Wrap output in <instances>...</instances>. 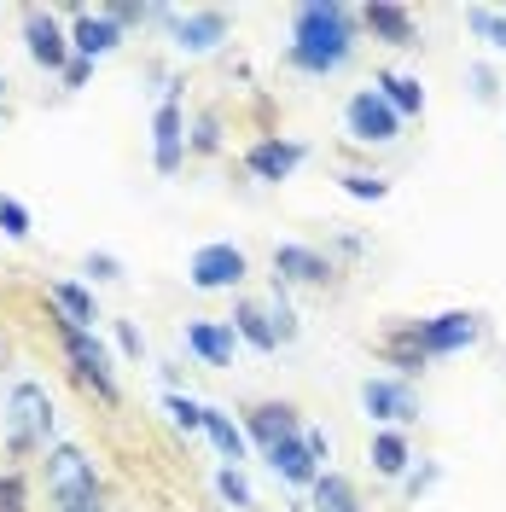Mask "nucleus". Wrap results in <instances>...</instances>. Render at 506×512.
Wrapping results in <instances>:
<instances>
[{
  "instance_id": "nucleus-14",
  "label": "nucleus",
  "mask_w": 506,
  "mask_h": 512,
  "mask_svg": "<svg viewBox=\"0 0 506 512\" xmlns=\"http://www.w3.org/2000/svg\"><path fill=\"white\" fill-rule=\"evenodd\" d=\"M251 431H256L268 448H280V443H291V437H297V419H291V408H256V414H251Z\"/></svg>"
},
{
  "instance_id": "nucleus-17",
  "label": "nucleus",
  "mask_w": 506,
  "mask_h": 512,
  "mask_svg": "<svg viewBox=\"0 0 506 512\" xmlns=\"http://www.w3.org/2000/svg\"><path fill=\"white\" fill-rule=\"evenodd\" d=\"M204 431L216 437V448H222V460H239L245 454V437H239V425L227 414H216V408H204Z\"/></svg>"
},
{
  "instance_id": "nucleus-6",
  "label": "nucleus",
  "mask_w": 506,
  "mask_h": 512,
  "mask_svg": "<svg viewBox=\"0 0 506 512\" xmlns=\"http://www.w3.org/2000/svg\"><path fill=\"white\" fill-rule=\"evenodd\" d=\"M169 30H175L181 53H210L227 35V18L222 12H169Z\"/></svg>"
},
{
  "instance_id": "nucleus-30",
  "label": "nucleus",
  "mask_w": 506,
  "mask_h": 512,
  "mask_svg": "<svg viewBox=\"0 0 506 512\" xmlns=\"http://www.w3.org/2000/svg\"><path fill=\"white\" fill-rule=\"evenodd\" d=\"M18 501H24V489H18V478L0 483V512H18Z\"/></svg>"
},
{
  "instance_id": "nucleus-20",
  "label": "nucleus",
  "mask_w": 506,
  "mask_h": 512,
  "mask_svg": "<svg viewBox=\"0 0 506 512\" xmlns=\"http://www.w3.org/2000/svg\"><path fill=\"white\" fill-rule=\"evenodd\" d=\"M367 24H373L379 35H390V41H413L408 12H396V6H373V12H367Z\"/></svg>"
},
{
  "instance_id": "nucleus-31",
  "label": "nucleus",
  "mask_w": 506,
  "mask_h": 512,
  "mask_svg": "<svg viewBox=\"0 0 506 512\" xmlns=\"http://www.w3.org/2000/svg\"><path fill=\"white\" fill-rule=\"evenodd\" d=\"M64 512H99V501H76V507H64Z\"/></svg>"
},
{
  "instance_id": "nucleus-1",
  "label": "nucleus",
  "mask_w": 506,
  "mask_h": 512,
  "mask_svg": "<svg viewBox=\"0 0 506 512\" xmlns=\"http://www.w3.org/2000/svg\"><path fill=\"white\" fill-rule=\"evenodd\" d=\"M291 59L303 70H338L349 59V12L344 6H303L297 12V47Z\"/></svg>"
},
{
  "instance_id": "nucleus-28",
  "label": "nucleus",
  "mask_w": 506,
  "mask_h": 512,
  "mask_svg": "<svg viewBox=\"0 0 506 512\" xmlns=\"http://www.w3.org/2000/svg\"><path fill=\"white\" fill-rule=\"evenodd\" d=\"M344 187L355 192V198H384V181H379V175H344Z\"/></svg>"
},
{
  "instance_id": "nucleus-4",
  "label": "nucleus",
  "mask_w": 506,
  "mask_h": 512,
  "mask_svg": "<svg viewBox=\"0 0 506 512\" xmlns=\"http://www.w3.org/2000/svg\"><path fill=\"white\" fill-rule=\"evenodd\" d=\"M396 123H402V117H396L379 94H355L349 99V134H355V140L384 146V140H396Z\"/></svg>"
},
{
  "instance_id": "nucleus-18",
  "label": "nucleus",
  "mask_w": 506,
  "mask_h": 512,
  "mask_svg": "<svg viewBox=\"0 0 506 512\" xmlns=\"http://www.w3.org/2000/svg\"><path fill=\"white\" fill-rule=\"evenodd\" d=\"M384 88V105H390V111H419V105H425V94H419V82H413V76H384L379 82Z\"/></svg>"
},
{
  "instance_id": "nucleus-7",
  "label": "nucleus",
  "mask_w": 506,
  "mask_h": 512,
  "mask_svg": "<svg viewBox=\"0 0 506 512\" xmlns=\"http://www.w3.org/2000/svg\"><path fill=\"white\" fill-rule=\"evenodd\" d=\"M64 344L76 355V367H82V379H94L99 396H117V379H111V367H105V350H99L94 338L82 332V326H64Z\"/></svg>"
},
{
  "instance_id": "nucleus-13",
  "label": "nucleus",
  "mask_w": 506,
  "mask_h": 512,
  "mask_svg": "<svg viewBox=\"0 0 506 512\" xmlns=\"http://www.w3.org/2000/svg\"><path fill=\"white\" fill-rule=\"evenodd\" d=\"M24 35H30V59H41L47 70H53V64H64V35L53 30V18H30V24H24Z\"/></svg>"
},
{
  "instance_id": "nucleus-10",
  "label": "nucleus",
  "mask_w": 506,
  "mask_h": 512,
  "mask_svg": "<svg viewBox=\"0 0 506 512\" xmlns=\"http://www.w3.org/2000/svg\"><path fill=\"white\" fill-rule=\"evenodd\" d=\"M268 460H274V472H280L285 483H315V454L303 448V437H291V443L268 448Z\"/></svg>"
},
{
  "instance_id": "nucleus-27",
  "label": "nucleus",
  "mask_w": 506,
  "mask_h": 512,
  "mask_svg": "<svg viewBox=\"0 0 506 512\" xmlns=\"http://www.w3.org/2000/svg\"><path fill=\"white\" fill-rule=\"evenodd\" d=\"M169 414H175V425H204V408H198V402H187V396H169Z\"/></svg>"
},
{
  "instance_id": "nucleus-25",
  "label": "nucleus",
  "mask_w": 506,
  "mask_h": 512,
  "mask_svg": "<svg viewBox=\"0 0 506 512\" xmlns=\"http://www.w3.org/2000/svg\"><path fill=\"white\" fill-rule=\"evenodd\" d=\"M472 30L483 35L489 47H501V53H506V18H501V12H472Z\"/></svg>"
},
{
  "instance_id": "nucleus-23",
  "label": "nucleus",
  "mask_w": 506,
  "mask_h": 512,
  "mask_svg": "<svg viewBox=\"0 0 506 512\" xmlns=\"http://www.w3.org/2000/svg\"><path fill=\"white\" fill-rule=\"evenodd\" d=\"M315 501H320V512H355V495H349L344 478H320L315 483Z\"/></svg>"
},
{
  "instance_id": "nucleus-2",
  "label": "nucleus",
  "mask_w": 506,
  "mask_h": 512,
  "mask_svg": "<svg viewBox=\"0 0 506 512\" xmlns=\"http://www.w3.org/2000/svg\"><path fill=\"white\" fill-rule=\"evenodd\" d=\"M47 431H53V402H47V390L30 384V379L12 384V396H6V443L35 448Z\"/></svg>"
},
{
  "instance_id": "nucleus-9",
  "label": "nucleus",
  "mask_w": 506,
  "mask_h": 512,
  "mask_svg": "<svg viewBox=\"0 0 506 512\" xmlns=\"http://www.w3.org/2000/svg\"><path fill=\"white\" fill-rule=\"evenodd\" d=\"M472 338H477L472 315H437L431 326H425V350H437V355L460 350V344H472Z\"/></svg>"
},
{
  "instance_id": "nucleus-19",
  "label": "nucleus",
  "mask_w": 506,
  "mask_h": 512,
  "mask_svg": "<svg viewBox=\"0 0 506 512\" xmlns=\"http://www.w3.org/2000/svg\"><path fill=\"white\" fill-rule=\"evenodd\" d=\"M373 466H379L384 478H396V472H402V466H408V443H402V437H396V431H384L379 443H373Z\"/></svg>"
},
{
  "instance_id": "nucleus-5",
  "label": "nucleus",
  "mask_w": 506,
  "mask_h": 512,
  "mask_svg": "<svg viewBox=\"0 0 506 512\" xmlns=\"http://www.w3.org/2000/svg\"><path fill=\"white\" fill-rule=\"evenodd\" d=\"M47 472H53V495H59L64 507L94 501V472H88V460H82L76 448H59V454L47 460Z\"/></svg>"
},
{
  "instance_id": "nucleus-12",
  "label": "nucleus",
  "mask_w": 506,
  "mask_h": 512,
  "mask_svg": "<svg viewBox=\"0 0 506 512\" xmlns=\"http://www.w3.org/2000/svg\"><path fill=\"white\" fill-rule=\"evenodd\" d=\"M187 344L204 355V361H233V332H227V326L198 320V326H187Z\"/></svg>"
},
{
  "instance_id": "nucleus-11",
  "label": "nucleus",
  "mask_w": 506,
  "mask_h": 512,
  "mask_svg": "<svg viewBox=\"0 0 506 512\" xmlns=\"http://www.w3.org/2000/svg\"><path fill=\"white\" fill-rule=\"evenodd\" d=\"M297 158H303L297 146H280V140H262V146L251 152V169L262 175V181H285V175L297 169Z\"/></svg>"
},
{
  "instance_id": "nucleus-22",
  "label": "nucleus",
  "mask_w": 506,
  "mask_h": 512,
  "mask_svg": "<svg viewBox=\"0 0 506 512\" xmlns=\"http://www.w3.org/2000/svg\"><path fill=\"white\" fill-rule=\"evenodd\" d=\"M239 332L251 338L256 350H274V344H280V332L268 326V315H262V309H239Z\"/></svg>"
},
{
  "instance_id": "nucleus-8",
  "label": "nucleus",
  "mask_w": 506,
  "mask_h": 512,
  "mask_svg": "<svg viewBox=\"0 0 506 512\" xmlns=\"http://www.w3.org/2000/svg\"><path fill=\"white\" fill-rule=\"evenodd\" d=\"M361 402H367V414H379V419H413V396L390 379H367L361 384Z\"/></svg>"
},
{
  "instance_id": "nucleus-26",
  "label": "nucleus",
  "mask_w": 506,
  "mask_h": 512,
  "mask_svg": "<svg viewBox=\"0 0 506 512\" xmlns=\"http://www.w3.org/2000/svg\"><path fill=\"white\" fill-rule=\"evenodd\" d=\"M0 227H6L12 239H30V210L12 204V198H0Z\"/></svg>"
},
{
  "instance_id": "nucleus-3",
  "label": "nucleus",
  "mask_w": 506,
  "mask_h": 512,
  "mask_svg": "<svg viewBox=\"0 0 506 512\" xmlns=\"http://www.w3.org/2000/svg\"><path fill=\"white\" fill-rule=\"evenodd\" d=\"M245 280V256L233 245H204L192 256V286L198 291H222V286H239Z\"/></svg>"
},
{
  "instance_id": "nucleus-16",
  "label": "nucleus",
  "mask_w": 506,
  "mask_h": 512,
  "mask_svg": "<svg viewBox=\"0 0 506 512\" xmlns=\"http://www.w3.org/2000/svg\"><path fill=\"white\" fill-rule=\"evenodd\" d=\"M76 47H82L88 59L111 53V47H117V24H111V18H82V24H76Z\"/></svg>"
},
{
  "instance_id": "nucleus-24",
  "label": "nucleus",
  "mask_w": 506,
  "mask_h": 512,
  "mask_svg": "<svg viewBox=\"0 0 506 512\" xmlns=\"http://www.w3.org/2000/svg\"><path fill=\"white\" fill-rule=\"evenodd\" d=\"M53 297L64 303V315H70V326H88V320H94V297H88L82 286H59Z\"/></svg>"
},
{
  "instance_id": "nucleus-29",
  "label": "nucleus",
  "mask_w": 506,
  "mask_h": 512,
  "mask_svg": "<svg viewBox=\"0 0 506 512\" xmlns=\"http://www.w3.org/2000/svg\"><path fill=\"white\" fill-rule=\"evenodd\" d=\"M222 495L233 501V507H245V501H251V489H245V478H239V472H222Z\"/></svg>"
},
{
  "instance_id": "nucleus-21",
  "label": "nucleus",
  "mask_w": 506,
  "mask_h": 512,
  "mask_svg": "<svg viewBox=\"0 0 506 512\" xmlns=\"http://www.w3.org/2000/svg\"><path fill=\"white\" fill-rule=\"evenodd\" d=\"M175 140H181V117H175V105H163L158 111V163L163 169H175Z\"/></svg>"
},
{
  "instance_id": "nucleus-15",
  "label": "nucleus",
  "mask_w": 506,
  "mask_h": 512,
  "mask_svg": "<svg viewBox=\"0 0 506 512\" xmlns=\"http://www.w3.org/2000/svg\"><path fill=\"white\" fill-rule=\"evenodd\" d=\"M274 268L291 274V280H326V262H320L315 251H303V245H280V251H274Z\"/></svg>"
}]
</instances>
